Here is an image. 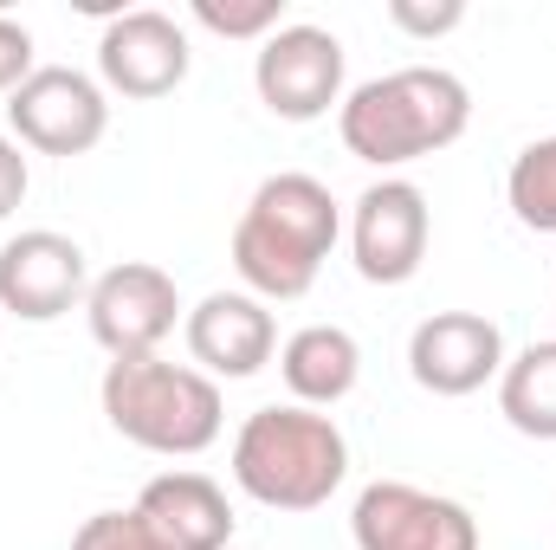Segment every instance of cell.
Here are the masks:
<instances>
[{"instance_id":"1","label":"cell","mask_w":556,"mask_h":550,"mask_svg":"<svg viewBox=\"0 0 556 550\" xmlns=\"http://www.w3.org/2000/svg\"><path fill=\"white\" fill-rule=\"evenodd\" d=\"M466 124H472V91L440 65L382 72L337 104L343 149L369 168H402L420 155H440L466 137Z\"/></svg>"},{"instance_id":"2","label":"cell","mask_w":556,"mask_h":550,"mask_svg":"<svg viewBox=\"0 0 556 550\" xmlns=\"http://www.w3.org/2000/svg\"><path fill=\"white\" fill-rule=\"evenodd\" d=\"M343 234V214L317 175H266L233 227V273L253 298H304L330 247Z\"/></svg>"},{"instance_id":"3","label":"cell","mask_w":556,"mask_h":550,"mask_svg":"<svg viewBox=\"0 0 556 550\" xmlns=\"http://www.w3.org/2000/svg\"><path fill=\"white\" fill-rule=\"evenodd\" d=\"M233 479L273 512H317L350 479V440L317 409H253L233 434Z\"/></svg>"},{"instance_id":"4","label":"cell","mask_w":556,"mask_h":550,"mask_svg":"<svg viewBox=\"0 0 556 550\" xmlns=\"http://www.w3.org/2000/svg\"><path fill=\"white\" fill-rule=\"evenodd\" d=\"M104 421L142 447V453H168V460H188V453H207L227 427V402H220V383L201 376L194 363H168V357H117L104 370Z\"/></svg>"},{"instance_id":"5","label":"cell","mask_w":556,"mask_h":550,"mask_svg":"<svg viewBox=\"0 0 556 550\" xmlns=\"http://www.w3.org/2000/svg\"><path fill=\"white\" fill-rule=\"evenodd\" d=\"M350 538L356 550H479V518L446 492H427L408 479H376L356 492Z\"/></svg>"},{"instance_id":"6","label":"cell","mask_w":556,"mask_h":550,"mask_svg":"<svg viewBox=\"0 0 556 550\" xmlns=\"http://www.w3.org/2000/svg\"><path fill=\"white\" fill-rule=\"evenodd\" d=\"M260 104L285 124H317L330 104H343V39L324 26H278L253 52Z\"/></svg>"},{"instance_id":"7","label":"cell","mask_w":556,"mask_h":550,"mask_svg":"<svg viewBox=\"0 0 556 550\" xmlns=\"http://www.w3.org/2000/svg\"><path fill=\"white\" fill-rule=\"evenodd\" d=\"M7 124L13 137L39 155H85L111 130V104L104 85L72 72V65H39L13 98H7Z\"/></svg>"},{"instance_id":"8","label":"cell","mask_w":556,"mask_h":550,"mask_svg":"<svg viewBox=\"0 0 556 550\" xmlns=\"http://www.w3.org/2000/svg\"><path fill=\"white\" fill-rule=\"evenodd\" d=\"M85 317H91V337L111 350V363H117V357H155L162 337H168L175 317H181V291H175V278L162 273V266L124 260V266H111V273L91 278Z\"/></svg>"},{"instance_id":"9","label":"cell","mask_w":556,"mask_h":550,"mask_svg":"<svg viewBox=\"0 0 556 550\" xmlns=\"http://www.w3.org/2000/svg\"><path fill=\"white\" fill-rule=\"evenodd\" d=\"M85 291H91V266H85V247L72 234L26 227L0 247V311L7 317L52 324L72 304H85Z\"/></svg>"},{"instance_id":"10","label":"cell","mask_w":556,"mask_h":550,"mask_svg":"<svg viewBox=\"0 0 556 550\" xmlns=\"http://www.w3.org/2000/svg\"><path fill=\"white\" fill-rule=\"evenodd\" d=\"M427 195L402 175H382L356 195V214H350V253H356V273L369 285H408L427 260Z\"/></svg>"},{"instance_id":"11","label":"cell","mask_w":556,"mask_h":550,"mask_svg":"<svg viewBox=\"0 0 556 550\" xmlns=\"http://www.w3.org/2000/svg\"><path fill=\"white\" fill-rule=\"evenodd\" d=\"M408 370L427 396H472L505 370V330L479 311H433L408 337Z\"/></svg>"},{"instance_id":"12","label":"cell","mask_w":556,"mask_h":550,"mask_svg":"<svg viewBox=\"0 0 556 550\" xmlns=\"http://www.w3.org/2000/svg\"><path fill=\"white\" fill-rule=\"evenodd\" d=\"M188 65H194V52H188L181 20H175V13H155V7L117 13V20L104 26V39H98V72H104V85L124 91V98H137V104L168 98V91L188 78Z\"/></svg>"},{"instance_id":"13","label":"cell","mask_w":556,"mask_h":550,"mask_svg":"<svg viewBox=\"0 0 556 550\" xmlns=\"http://www.w3.org/2000/svg\"><path fill=\"white\" fill-rule=\"evenodd\" d=\"M278 350V324L266 311V298L253 291H207L194 311H188V357L201 376H227V383H247L273 363Z\"/></svg>"},{"instance_id":"14","label":"cell","mask_w":556,"mask_h":550,"mask_svg":"<svg viewBox=\"0 0 556 550\" xmlns=\"http://www.w3.org/2000/svg\"><path fill=\"white\" fill-rule=\"evenodd\" d=\"M137 518L168 550H227L233 525H240L227 492L207 473H162V479H149L137 499Z\"/></svg>"},{"instance_id":"15","label":"cell","mask_w":556,"mask_h":550,"mask_svg":"<svg viewBox=\"0 0 556 550\" xmlns=\"http://www.w3.org/2000/svg\"><path fill=\"white\" fill-rule=\"evenodd\" d=\"M278 376L298 396V409H337L363 376V343L343 324H304L278 350Z\"/></svg>"},{"instance_id":"16","label":"cell","mask_w":556,"mask_h":550,"mask_svg":"<svg viewBox=\"0 0 556 550\" xmlns=\"http://www.w3.org/2000/svg\"><path fill=\"white\" fill-rule=\"evenodd\" d=\"M498 414L525 440H556V337L525 343L498 370Z\"/></svg>"},{"instance_id":"17","label":"cell","mask_w":556,"mask_h":550,"mask_svg":"<svg viewBox=\"0 0 556 550\" xmlns=\"http://www.w3.org/2000/svg\"><path fill=\"white\" fill-rule=\"evenodd\" d=\"M505 201L531 234H556V137H538L518 149L511 175H505Z\"/></svg>"},{"instance_id":"18","label":"cell","mask_w":556,"mask_h":550,"mask_svg":"<svg viewBox=\"0 0 556 550\" xmlns=\"http://www.w3.org/2000/svg\"><path fill=\"white\" fill-rule=\"evenodd\" d=\"M207 33H220V39H273L278 26H285V0H247V7H220V0H194L188 7Z\"/></svg>"},{"instance_id":"19","label":"cell","mask_w":556,"mask_h":550,"mask_svg":"<svg viewBox=\"0 0 556 550\" xmlns=\"http://www.w3.org/2000/svg\"><path fill=\"white\" fill-rule=\"evenodd\" d=\"M72 550H168V545L142 525L137 505H130V512H91V518L72 532Z\"/></svg>"},{"instance_id":"20","label":"cell","mask_w":556,"mask_h":550,"mask_svg":"<svg viewBox=\"0 0 556 550\" xmlns=\"http://www.w3.org/2000/svg\"><path fill=\"white\" fill-rule=\"evenodd\" d=\"M389 20H395L402 33L440 39V33H453V26L466 20V7H459V0H440V7H420V0H389Z\"/></svg>"},{"instance_id":"21","label":"cell","mask_w":556,"mask_h":550,"mask_svg":"<svg viewBox=\"0 0 556 550\" xmlns=\"http://www.w3.org/2000/svg\"><path fill=\"white\" fill-rule=\"evenodd\" d=\"M33 72H39V65H33V33H26L20 20H7V13H0V91L13 98Z\"/></svg>"},{"instance_id":"22","label":"cell","mask_w":556,"mask_h":550,"mask_svg":"<svg viewBox=\"0 0 556 550\" xmlns=\"http://www.w3.org/2000/svg\"><path fill=\"white\" fill-rule=\"evenodd\" d=\"M26 188H33V175H26V155H20V142L0 137V221L26 201Z\"/></svg>"}]
</instances>
